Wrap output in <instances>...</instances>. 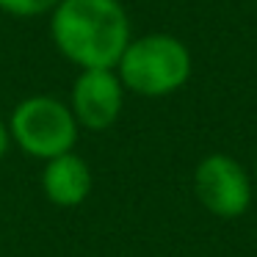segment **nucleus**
<instances>
[{
	"mask_svg": "<svg viewBox=\"0 0 257 257\" xmlns=\"http://www.w3.org/2000/svg\"><path fill=\"white\" fill-rule=\"evenodd\" d=\"M194 194L207 213L218 218H238L251 205V180L235 158L213 152L196 163Z\"/></svg>",
	"mask_w": 257,
	"mask_h": 257,
	"instance_id": "4",
	"label": "nucleus"
},
{
	"mask_svg": "<svg viewBox=\"0 0 257 257\" xmlns=\"http://www.w3.org/2000/svg\"><path fill=\"white\" fill-rule=\"evenodd\" d=\"M124 86L116 69H80L72 86V108L78 127L108 130L122 113Z\"/></svg>",
	"mask_w": 257,
	"mask_h": 257,
	"instance_id": "5",
	"label": "nucleus"
},
{
	"mask_svg": "<svg viewBox=\"0 0 257 257\" xmlns=\"http://www.w3.org/2000/svg\"><path fill=\"white\" fill-rule=\"evenodd\" d=\"M42 191L58 207H78L91 194V169L75 152H64L45 161L42 169Z\"/></svg>",
	"mask_w": 257,
	"mask_h": 257,
	"instance_id": "6",
	"label": "nucleus"
},
{
	"mask_svg": "<svg viewBox=\"0 0 257 257\" xmlns=\"http://www.w3.org/2000/svg\"><path fill=\"white\" fill-rule=\"evenodd\" d=\"M191 67V53L177 36L147 34L130 39L116 64V75L124 89L139 97H166L188 83Z\"/></svg>",
	"mask_w": 257,
	"mask_h": 257,
	"instance_id": "2",
	"label": "nucleus"
},
{
	"mask_svg": "<svg viewBox=\"0 0 257 257\" xmlns=\"http://www.w3.org/2000/svg\"><path fill=\"white\" fill-rule=\"evenodd\" d=\"M254 166H257V163H254Z\"/></svg>",
	"mask_w": 257,
	"mask_h": 257,
	"instance_id": "9",
	"label": "nucleus"
},
{
	"mask_svg": "<svg viewBox=\"0 0 257 257\" xmlns=\"http://www.w3.org/2000/svg\"><path fill=\"white\" fill-rule=\"evenodd\" d=\"M9 139H12V136H9V124L0 119V161H3V155H6V150H9Z\"/></svg>",
	"mask_w": 257,
	"mask_h": 257,
	"instance_id": "8",
	"label": "nucleus"
},
{
	"mask_svg": "<svg viewBox=\"0 0 257 257\" xmlns=\"http://www.w3.org/2000/svg\"><path fill=\"white\" fill-rule=\"evenodd\" d=\"M61 0H0V12L12 17H39L58 6Z\"/></svg>",
	"mask_w": 257,
	"mask_h": 257,
	"instance_id": "7",
	"label": "nucleus"
},
{
	"mask_svg": "<svg viewBox=\"0 0 257 257\" xmlns=\"http://www.w3.org/2000/svg\"><path fill=\"white\" fill-rule=\"evenodd\" d=\"M9 136L31 158L50 161L64 152H72L78 141V119L67 102L47 94H36L23 100L12 111Z\"/></svg>",
	"mask_w": 257,
	"mask_h": 257,
	"instance_id": "3",
	"label": "nucleus"
},
{
	"mask_svg": "<svg viewBox=\"0 0 257 257\" xmlns=\"http://www.w3.org/2000/svg\"><path fill=\"white\" fill-rule=\"evenodd\" d=\"M50 34L58 53L80 69H116L130 45V20L119 0H61Z\"/></svg>",
	"mask_w": 257,
	"mask_h": 257,
	"instance_id": "1",
	"label": "nucleus"
}]
</instances>
